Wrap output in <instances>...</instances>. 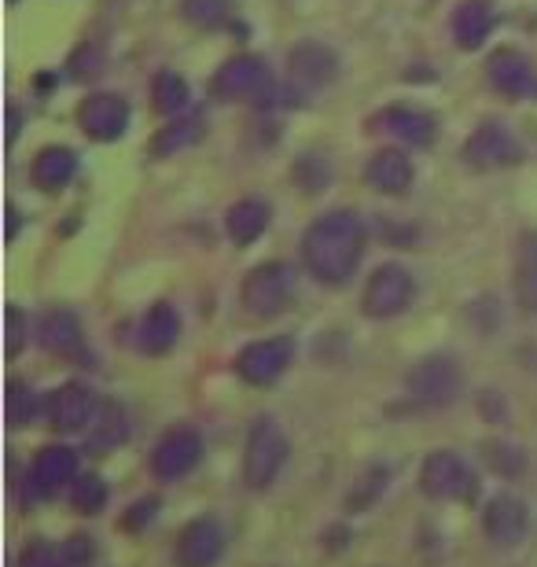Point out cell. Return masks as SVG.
Masks as SVG:
<instances>
[{"mask_svg":"<svg viewBox=\"0 0 537 567\" xmlns=\"http://www.w3.org/2000/svg\"><path fill=\"white\" fill-rule=\"evenodd\" d=\"M63 553H66V564L71 567H93L96 564V542L89 535H71L63 542Z\"/></svg>","mask_w":537,"mask_h":567,"instance_id":"36","label":"cell"},{"mask_svg":"<svg viewBox=\"0 0 537 567\" xmlns=\"http://www.w3.org/2000/svg\"><path fill=\"white\" fill-rule=\"evenodd\" d=\"M180 16L199 30H217L228 19V0H185Z\"/></svg>","mask_w":537,"mask_h":567,"instance_id":"30","label":"cell"},{"mask_svg":"<svg viewBox=\"0 0 537 567\" xmlns=\"http://www.w3.org/2000/svg\"><path fill=\"white\" fill-rule=\"evenodd\" d=\"M364 177H369V185L375 192L397 196V192H405L409 185H413V163H409V155L397 152V147H380V152L369 158Z\"/></svg>","mask_w":537,"mask_h":567,"instance_id":"24","label":"cell"},{"mask_svg":"<svg viewBox=\"0 0 537 567\" xmlns=\"http://www.w3.org/2000/svg\"><path fill=\"white\" fill-rule=\"evenodd\" d=\"M19 122H22L19 107H16V104H8V144H16V141H19Z\"/></svg>","mask_w":537,"mask_h":567,"instance_id":"39","label":"cell"},{"mask_svg":"<svg viewBox=\"0 0 537 567\" xmlns=\"http://www.w3.org/2000/svg\"><path fill=\"white\" fill-rule=\"evenodd\" d=\"M38 339L49 354H60V358H82V350H85L82 324H78V317L66 313V310L44 313L41 328H38Z\"/></svg>","mask_w":537,"mask_h":567,"instance_id":"23","label":"cell"},{"mask_svg":"<svg viewBox=\"0 0 537 567\" xmlns=\"http://www.w3.org/2000/svg\"><path fill=\"white\" fill-rule=\"evenodd\" d=\"M214 96L225 104H250V107H269L277 96V82L266 60L258 55H233L217 66L214 74Z\"/></svg>","mask_w":537,"mask_h":567,"instance_id":"2","label":"cell"},{"mask_svg":"<svg viewBox=\"0 0 537 567\" xmlns=\"http://www.w3.org/2000/svg\"><path fill=\"white\" fill-rule=\"evenodd\" d=\"M486 78H489V85H494L497 93L508 96V100H523V96H530L537 89L534 66L519 49H497L494 55H489Z\"/></svg>","mask_w":537,"mask_h":567,"instance_id":"16","label":"cell"},{"mask_svg":"<svg viewBox=\"0 0 537 567\" xmlns=\"http://www.w3.org/2000/svg\"><path fill=\"white\" fill-rule=\"evenodd\" d=\"M523 158V147L519 141L512 137L508 126H500V122H483L472 137L464 144V163L472 169H505V166H516Z\"/></svg>","mask_w":537,"mask_h":567,"instance_id":"10","label":"cell"},{"mask_svg":"<svg viewBox=\"0 0 537 567\" xmlns=\"http://www.w3.org/2000/svg\"><path fill=\"white\" fill-rule=\"evenodd\" d=\"M295 288H299V277L288 262H266L247 274L239 302L255 321H272L295 302Z\"/></svg>","mask_w":537,"mask_h":567,"instance_id":"3","label":"cell"},{"mask_svg":"<svg viewBox=\"0 0 537 567\" xmlns=\"http://www.w3.org/2000/svg\"><path fill=\"white\" fill-rule=\"evenodd\" d=\"M405 388L413 394L416 405L445 410V405H453L456 394H461V365H456L450 354H431L424 361H416Z\"/></svg>","mask_w":537,"mask_h":567,"instance_id":"6","label":"cell"},{"mask_svg":"<svg viewBox=\"0 0 537 567\" xmlns=\"http://www.w3.org/2000/svg\"><path fill=\"white\" fill-rule=\"evenodd\" d=\"M49 421L55 431H85L96 421V394L82 383H63L49 399Z\"/></svg>","mask_w":537,"mask_h":567,"instance_id":"17","label":"cell"},{"mask_svg":"<svg viewBox=\"0 0 537 567\" xmlns=\"http://www.w3.org/2000/svg\"><path fill=\"white\" fill-rule=\"evenodd\" d=\"M71 505H74V513H82V516H100L107 505V483L93 472L78 475L71 486Z\"/></svg>","mask_w":537,"mask_h":567,"instance_id":"29","label":"cell"},{"mask_svg":"<svg viewBox=\"0 0 537 567\" xmlns=\"http://www.w3.org/2000/svg\"><path fill=\"white\" fill-rule=\"evenodd\" d=\"M483 453H486V464L497 475H508V480H512V475L523 472V453L516 446H508V442H486Z\"/></svg>","mask_w":537,"mask_h":567,"instance_id":"33","label":"cell"},{"mask_svg":"<svg viewBox=\"0 0 537 567\" xmlns=\"http://www.w3.org/2000/svg\"><path fill=\"white\" fill-rule=\"evenodd\" d=\"M19 567H71V564H66L63 546H55L49 538H33L19 553Z\"/></svg>","mask_w":537,"mask_h":567,"instance_id":"31","label":"cell"},{"mask_svg":"<svg viewBox=\"0 0 537 567\" xmlns=\"http://www.w3.org/2000/svg\"><path fill=\"white\" fill-rule=\"evenodd\" d=\"M339 78V55L321 41H299L288 55V82L291 96L310 100Z\"/></svg>","mask_w":537,"mask_h":567,"instance_id":"7","label":"cell"},{"mask_svg":"<svg viewBox=\"0 0 537 567\" xmlns=\"http://www.w3.org/2000/svg\"><path fill=\"white\" fill-rule=\"evenodd\" d=\"M413 295H416L413 274L397 262H386L369 277V284H364L361 310H364V317H372V321H386V317L405 313L409 302H413Z\"/></svg>","mask_w":537,"mask_h":567,"instance_id":"8","label":"cell"},{"mask_svg":"<svg viewBox=\"0 0 537 567\" xmlns=\"http://www.w3.org/2000/svg\"><path fill=\"white\" fill-rule=\"evenodd\" d=\"M100 442L104 446H118V442H125V421H122V413L114 410V405H107L104 416H100Z\"/></svg>","mask_w":537,"mask_h":567,"instance_id":"38","label":"cell"},{"mask_svg":"<svg viewBox=\"0 0 537 567\" xmlns=\"http://www.w3.org/2000/svg\"><path fill=\"white\" fill-rule=\"evenodd\" d=\"M180 339V317L169 302H155L147 306V313L141 317V328H136V347L152 358H163L177 347Z\"/></svg>","mask_w":537,"mask_h":567,"instance_id":"19","label":"cell"},{"mask_svg":"<svg viewBox=\"0 0 537 567\" xmlns=\"http://www.w3.org/2000/svg\"><path fill=\"white\" fill-rule=\"evenodd\" d=\"M420 491L434 502H456V505H472L478 497V475L472 472L461 453L453 450H434L424 457L420 468Z\"/></svg>","mask_w":537,"mask_h":567,"instance_id":"4","label":"cell"},{"mask_svg":"<svg viewBox=\"0 0 537 567\" xmlns=\"http://www.w3.org/2000/svg\"><path fill=\"white\" fill-rule=\"evenodd\" d=\"M364 255V221L353 210H328L321 214L302 236V262L313 280L347 284L361 266Z\"/></svg>","mask_w":537,"mask_h":567,"instance_id":"1","label":"cell"},{"mask_svg":"<svg viewBox=\"0 0 537 567\" xmlns=\"http://www.w3.org/2000/svg\"><path fill=\"white\" fill-rule=\"evenodd\" d=\"M199 141H203V118L199 115H180L174 126H166L163 133H158L152 152L155 155H174V152H185V147L199 144Z\"/></svg>","mask_w":537,"mask_h":567,"instance_id":"26","label":"cell"},{"mask_svg":"<svg viewBox=\"0 0 537 567\" xmlns=\"http://www.w3.org/2000/svg\"><path fill=\"white\" fill-rule=\"evenodd\" d=\"M16 233H19V214H16V207H8V240Z\"/></svg>","mask_w":537,"mask_h":567,"instance_id":"40","label":"cell"},{"mask_svg":"<svg viewBox=\"0 0 537 567\" xmlns=\"http://www.w3.org/2000/svg\"><path fill=\"white\" fill-rule=\"evenodd\" d=\"M78 480V453L71 446H44L33 457L30 468V491L33 497H52L63 486H71Z\"/></svg>","mask_w":537,"mask_h":567,"instance_id":"15","label":"cell"},{"mask_svg":"<svg viewBox=\"0 0 537 567\" xmlns=\"http://www.w3.org/2000/svg\"><path fill=\"white\" fill-rule=\"evenodd\" d=\"M78 126H82L85 137L111 144L130 130V104L114 93H93L78 107Z\"/></svg>","mask_w":537,"mask_h":567,"instance_id":"12","label":"cell"},{"mask_svg":"<svg viewBox=\"0 0 537 567\" xmlns=\"http://www.w3.org/2000/svg\"><path fill=\"white\" fill-rule=\"evenodd\" d=\"M4 394H8V399H4L8 427H27V424L38 421V413H41V399H38V391H33L30 383L11 380Z\"/></svg>","mask_w":537,"mask_h":567,"instance_id":"27","label":"cell"},{"mask_svg":"<svg viewBox=\"0 0 537 567\" xmlns=\"http://www.w3.org/2000/svg\"><path fill=\"white\" fill-rule=\"evenodd\" d=\"M291 358H295V343L288 336L258 339V343L244 347V354L236 358V372L250 388H272L288 372Z\"/></svg>","mask_w":537,"mask_h":567,"instance_id":"9","label":"cell"},{"mask_svg":"<svg viewBox=\"0 0 537 567\" xmlns=\"http://www.w3.org/2000/svg\"><path fill=\"white\" fill-rule=\"evenodd\" d=\"M158 508H163V502H158V497H141V502H136V505L125 508L122 527L130 530V535H141V530H147V527L155 524Z\"/></svg>","mask_w":537,"mask_h":567,"instance_id":"35","label":"cell"},{"mask_svg":"<svg viewBox=\"0 0 537 567\" xmlns=\"http://www.w3.org/2000/svg\"><path fill=\"white\" fill-rule=\"evenodd\" d=\"M386 491V468H369L364 480L353 486L350 497H347V508L350 513H364L369 505H375V497Z\"/></svg>","mask_w":537,"mask_h":567,"instance_id":"32","label":"cell"},{"mask_svg":"<svg viewBox=\"0 0 537 567\" xmlns=\"http://www.w3.org/2000/svg\"><path fill=\"white\" fill-rule=\"evenodd\" d=\"M27 339H30V324H27V317H22L19 306H8L4 310V358H19V350L27 347Z\"/></svg>","mask_w":537,"mask_h":567,"instance_id":"34","label":"cell"},{"mask_svg":"<svg viewBox=\"0 0 537 567\" xmlns=\"http://www.w3.org/2000/svg\"><path fill=\"white\" fill-rule=\"evenodd\" d=\"M225 553V530L214 516H196L177 535V567H214Z\"/></svg>","mask_w":537,"mask_h":567,"instance_id":"13","label":"cell"},{"mask_svg":"<svg viewBox=\"0 0 537 567\" xmlns=\"http://www.w3.org/2000/svg\"><path fill=\"white\" fill-rule=\"evenodd\" d=\"M288 435L283 427L272 421V416H261L255 421L247 435V450H244V483L250 491H266V486L277 483L280 468L288 464Z\"/></svg>","mask_w":537,"mask_h":567,"instance_id":"5","label":"cell"},{"mask_svg":"<svg viewBox=\"0 0 537 567\" xmlns=\"http://www.w3.org/2000/svg\"><path fill=\"white\" fill-rule=\"evenodd\" d=\"M74 174H78V155L71 152V147H63V144L41 147V152L33 155V163H30V181L41 192H49V196H55V192H63L66 185H71Z\"/></svg>","mask_w":537,"mask_h":567,"instance_id":"21","label":"cell"},{"mask_svg":"<svg viewBox=\"0 0 537 567\" xmlns=\"http://www.w3.org/2000/svg\"><path fill=\"white\" fill-rule=\"evenodd\" d=\"M188 100H192L188 82H185L180 74L163 71V74L155 78V85H152V104H155L158 115L180 118V115H185V107H188Z\"/></svg>","mask_w":537,"mask_h":567,"instance_id":"25","label":"cell"},{"mask_svg":"<svg viewBox=\"0 0 537 567\" xmlns=\"http://www.w3.org/2000/svg\"><path fill=\"white\" fill-rule=\"evenodd\" d=\"M71 71L78 78L100 74V71H104V52H100L96 44H82V49L74 52V60H71Z\"/></svg>","mask_w":537,"mask_h":567,"instance_id":"37","label":"cell"},{"mask_svg":"<svg viewBox=\"0 0 537 567\" xmlns=\"http://www.w3.org/2000/svg\"><path fill=\"white\" fill-rule=\"evenodd\" d=\"M199 457H203L199 431L174 427V431H166V435L158 439V446L152 450V472L166 483L185 480V475L199 464Z\"/></svg>","mask_w":537,"mask_h":567,"instance_id":"11","label":"cell"},{"mask_svg":"<svg viewBox=\"0 0 537 567\" xmlns=\"http://www.w3.org/2000/svg\"><path fill=\"white\" fill-rule=\"evenodd\" d=\"M516 291H519V306H523V310L537 313V236H527V240H523Z\"/></svg>","mask_w":537,"mask_h":567,"instance_id":"28","label":"cell"},{"mask_svg":"<svg viewBox=\"0 0 537 567\" xmlns=\"http://www.w3.org/2000/svg\"><path fill=\"white\" fill-rule=\"evenodd\" d=\"M527 505L516 494H497L483 513V530L497 549H516L527 538Z\"/></svg>","mask_w":537,"mask_h":567,"instance_id":"14","label":"cell"},{"mask_svg":"<svg viewBox=\"0 0 537 567\" xmlns=\"http://www.w3.org/2000/svg\"><path fill=\"white\" fill-rule=\"evenodd\" d=\"M269 221H272V207H269V199H261V196L236 199L233 207H228V214H225L228 240H233L236 247L255 244L258 236L269 229Z\"/></svg>","mask_w":537,"mask_h":567,"instance_id":"22","label":"cell"},{"mask_svg":"<svg viewBox=\"0 0 537 567\" xmlns=\"http://www.w3.org/2000/svg\"><path fill=\"white\" fill-rule=\"evenodd\" d=\"M375 126L386 130L397 141L416 144V147H427L434 141V133H438V122H434L431 111L416 107V104H391L375 115Z\"/></svg>","mask_w":537,"mask_h":567,"instance_id":"18","label":"cell"},{"mask_svg":"<svg viewBox=\"0 0 537 567\" xmlns=\"http://www.w3.org/2000/svg\"><path fill=\"white\" fill-rule=\"evenodd\" d=\"M494 27H497V16L489 0H461V4L453 8V41L461 44L464 52L483 49Z\"/></svg>","mask_w":537,"mask_h":567,"instance_id":"20","label":"cell"}]
</instances>
